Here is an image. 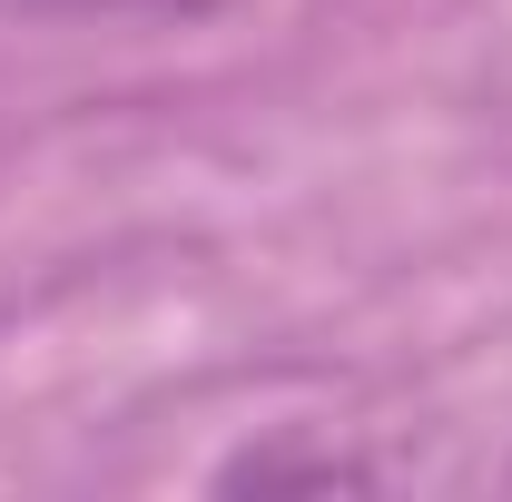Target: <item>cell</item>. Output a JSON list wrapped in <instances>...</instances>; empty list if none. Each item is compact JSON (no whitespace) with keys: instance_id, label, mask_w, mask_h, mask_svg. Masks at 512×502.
I'll return each instance as SVG.
<instances>
[{"instance_id":"1","label":"cell","mask_w":512,"mask_h":502,"mask_svg":"<svg viewBox=\"0 0 512 502\" xmlns=\"http://www.w3.org/2000/svg\"><path fill=\"white\" fill-rule=\"evenodd\" d=\"M10 20H148V30H197L227 20L237 0H0Z\"/></svg>"}]
</instances>
